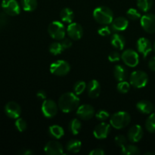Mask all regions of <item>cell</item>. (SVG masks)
Here are the masks:
<instances>
[{
	"instance_id": "1",
	"label": "cell",
	"mask_w": 155,
	"mask_h": 155,
	"mask_svg": "<svg viewBox=\"0 0 155 155\" xmlns=\"http://www.w3.org/2000/svg\"><path fill=\"white\" fill-rule=\"evenodd\" d=\"M80 98L74 92H65L59 98L58 107L64 113H71L80 106Z\"/></svg>"
},
{
	"instance_id": "2",
	"label": "cell",
	"mask_w": 155,
	"mask_h": 155,
	"mask_svg": "<svg viewBox=\"0 0 155 155\" xmlns=\"http://www.w3.org/2000/svg\"><path fill=\"white\" fill-rule=\"evenodd\" d=\"M94 19L101 25H108L114 20V13L107 6H99L93 12Z\"/></svg>"
},
{
	"instance_id": "3",
	"label": "cell",
	"mask_w": 155,
	"mask_h": 155,
	"mask_svg": "<svg viewBox=\"0 0 155 155\" xmlns=\"http://www.w3.org/2000/svg\"><path fill=\"white\" fill-rule=\"evenodd\" d=\"M131 116L126 111H118L114 114L110 119V124L111 127L117 130L125 128L130 124Z\"/></svg>"
},
{
	"instance_id": "4",
	"label": "cell",
	"mask_w": 155,
	"mask_h": 155,
	"mask_svg": "<svg viewBox=\"0 0 155 155\" xmlns=\"http://www.w3.org/2000/svg\"><path fill=\"white\" fill-rule=\"evenodd\" d=\"M48 33L53 39L62 40L65 38L66 29L63 23L58 21H54L48 25Z\"/></svg>"
},
{
	"instance_id": "5",
	"label": "cell",
	"mask_w": 155,
	"mask_h": 155,
	"mask_svg": "<svg viewBox=\"0 0 155 155\" xmlns=\"http://www.w3.org/2000/svg\"><path fill=\"white\" fill-rule=\"evenodd\" d=\"M130 83L136 89H142L146 86L148 83V76L142 71H136L130 77Z\"/></svg>"
},
{
	"instance_id": "6",
	"label": "cell",
	"mask_w": 155,
	"mask_h": 155,
	"mask_svg": "<svg viewBox=\"0 0 155 155\" xmlns=\"http://www.w3.org/2000/svg\"><path fill=\"white\" fill-rule=\"evenodd\" d=\"M50 72L58 77L66 76L71 71V65L68 61L64 60H58L50 65Z\"/></svg>"
},
{
	"instance_id": "7",
	"label": "cell",
	"mask_w": 155,
	"mask_h": 155,
	"mask_svg": "<svg viewBox=\"0 0 155 155\" xmlns=\"http://www.w3.org/2000/svg\"><path fill=\"white\" fill-rule=\"evenodd\" d=\"M121 59L127 66L135 68L139 63V55L135 50L128 48L121 54Z\"/></svg>"
},
{
	"instance_id": "8",
	"label": "cell",
	"mask_w": 155,
	"mask_h": 155,
	"mask_svg": "<svg viewBox=\"0 0 155 155\" xmlns=\"http://www.w3.org/2000/svg\"><path fill=\"white\" fill-rule=\"evenodd\" d=\"M58 104H56L53 100L45 99L42 104V113L46 118H52L56 116L58 111Z\"/></svg>"
},
{
	"instance_id": "9",
	"label": "cell",
	"mask_w": 155,
	"mask_h": 155,
	"mask_svg": "<svg viewBox=\"0 0 155 155\" xmlns=\"http://www.w3.org/2000/svg\"><path fill=\"white\" fill-rule=\"evenodd\" d=\"M2 8L8 16H16L21 12V6L17 0H3Z\"/></svg>"
},
{
	"instance_id": "10",
	"label": "cell",
	"mask_w": 155,
	"mask_h": 155,
	"mask_svg": "<svg viewBox=\"0 0 155 155\" xmlns=\"http://www.w3.org/2000/svg\"><path fill=\"white\" fill-rule=\"evenodd\" d=\"M141 26L145 32L148 33H155V15L146 14L141 18Z\"/></svg>"
},
{
	"instance_id": "11",
	"label": "cell",
	"mask_w": 155,
	"mask_h": 155,
	"mask_svg": "<svg viewBox=\"0 0 155 155\" xmlns=\"http://www.w3.org/2000/svg\"><path fill=\"white\" fill-rule=\"evenodd\" d=\"M95 109L90 104H82L77 109V115L80 119L83 120H89L95 115Z\"/></svg>"
},
{
	"instance_id": "12",
	"label": "cell",
	"mask_w": 155,
	"mask_h": 155,
	"mask_svg": "<svg viewBox=\"0 0 155 155\" xmlns=\"http://www.w3.org/2000/svg\"><path fill=\"white\" fill-rule=\"evenodd\" d=\"M44 151L48 155H62L64 154V148L61 144L58 141H50L45 144Z\"/></svg>"
},
{
	"instance_id": "13",
	"label": "cell",
	"mask_w": 155,
	"mask_h": 155,
	"mask_svg": "<svg viewBox=\"0 0 155 155\" xmlns=\"http://www.w3.org/2000/svg\"><path fill=\"white\" fill-rule=\"evenodd\" d=\"M67 33L73 40H80L83 37V29L80 24L72 22L67 28Z\"/></svg>"
},
{
	"instance_id": "14",
	"label": "cell",
	"mask_w": 155,
	"mask_h": 155,
	"mask_svg": "<svg viewBox=\"0 0 155 155\" xmlns=\"http://www.w3.org/2000/svg\"><path fill=\"white\" fill-rule=\"evenodd\" d=\"M5 113L12 119H18L21 114V107L15 101H9L5 106Z\"/></svg>"
},
{
	"instance_id": "15",
	"label": "cell",
	"mask_w": 155,
	"mask_h": 155,
	"mask_svg": "<svg viewBox=\"0 0 155 155\" xmlns=\"http://www.w3.org/2000/svg\"><path fill=\"white\" fill-rule=\"evenodd\" d=\"M137 49L140 54H142L144 58H146L152 51V44L147 38L141 37L138 39L136 43Z\"/></svg>"
},
{
	"instance_id": "16",
	"label": "cell",
	"mask_w": 155,
	"mask_h": 155,
	"mask_svg": "<svg viewBox=\"0 0 155 155\" xmlns=\"http://www.w3.org/2000/svg\"><path fill=\"white\" fill-rule=\"evenodd\" d=\"M110 131V125L105 122H101L95 127L93 136L97 139H104L107 137Z\"/></svg>"
},
{
	"instance_id": "17",
	"label": "cell",
	"mask_w": 155,
	"mask_h": 155,
	"mask_svg": "<svg viewBox=\"0 0 155 155\" xmlns=\"http://www.w3.org/2000/svg\"><path fill=\"white\" fill-rule=\"evenodd\" d=\"M144 135V131L140 125H134L129 130L127 133V138L129 141L133 143L139 142L142 139Z\"/></svg>"
},
{
	"instance_id": "18",
	"label": "cell",
	"mask_w": 155,
	"mask_h": 155,
	"mask_svg": "<svg viewBox=\"0 0 155 155\" xmlns=\"http://www.w3.org/2000/svg\"><path fill=\"white\" fill-rule=\"evenodd\" d=\"M88 95L91 98H96L101 93V85L96 80H92L89 82L86 86Z\"/></svg>"
},
{
	"instance_id": "19",
	"label": "cell",
	"mask_w": 155,
	"mask_h": 155,
	"mask_svg": "<svg viewBox=\"0 0 155 155\" xmlns=\"http://www.w3.org/2000/svg\"><path fill=\"white\" fill-rule=\"evenodd\" d=\"M110 24H111L112 30L114 31H124V30H127V28L128 27L129 21L124 17H117L113 20Z\"/></svg>"
},
{
	"instance_id": "20",
	"label": "cell",
	"mask_w": 155,
	"mask_h": 155,
	"mask_svg": "<svg viewBox=\"0 0 155 155\" xmlns=\"http://www.w3.org/2000/svg\"><path fill=\"white\" fill-rule=\"evenodd\" d=\"M136 108L143 114H150L152 113L154 107L152 103L148 100H142L136 104Z\"/></svg>"
},
{
	"instance_id": "21",
	"label": "cell",
	"mask_w": 155,
	"mask_h": 155,
	"mask_svg": "<svg viewBox=\"0 0 155 155\" xmlns=\"http://www.w3.org/2000/svg\"><path fill=\"white\" fill-rule=\"evenodd\" d=\"M110 43L118 50H123L126 45V39L120 33H114L110 38Z\"/></svg>"
},
{
	"instance_id": "22",
	"label": "cell",
	"mask_w": 155,
	"mask_h": 155,
	"mask_svg": "<svg viewBox=\"0 0 155 155\" xmlns=\"http://www.w3.org/2000/svg\"><path fill=\"white\" fill-rule=\"evenodd\" d=\"M114 75L118 82L126 80L127 77V69L123 65L117 64L114 68Z\"/></svg>"
},
{
	"instance_id": "23",
	"label": "cell",
	"mask_w": 155,
	"mask_h": 155,
	"mask_svg": "<svg viewBox=\"0 0 155 155\" xmlns=\"http://www.w3.org/2000/svg\"><path fill=\"white\" fill-rule=\"evenodd\" d=\"M60 18L62 22L71 24L74 19V13L70 8H64L61 11Z\"/></svg>"
},
{
	"instance_id": "24",
	"label": "cell",
	"mask_w": 155,
	"mask_h": 155,
	"mask_svg": "<svg viewBox=\"0 0 155 155\" xmlns=\"http://www.w3.org/2000/svg\"><path fill=\"white\" fill-rule=\"evenodd\" d=\"M82 148V143L78 139H71L67 143L66 149L68 152L77 154L80 152Z\"/></svg>"
},
{
	"instance_id": "25",
	"label": "cell",
	"mask_w": 155,
	"mask_h": 155,
	"mask_svg": "<svg viewBox=\"0 0 155 155\" xmlns=\"http://www.w3.org/2000/svg\"><path fill=\"white\" fill-rule=\"evenodd\" d=\"M48 134L54 139H59L64 135V130L58 125H52L48 128Z\"/></svg>"
},
{
	"instance_id": "26",
	"label": "cell",
	"mask_w": 155,
	"mask_h": 155,
	"mask_svg": "<svg viewBox=\"0 0 155 155\" xmlns=\"http://www.w3.org/2000/svg\"><path fill=\"white\" fill-rule=\"evenodd\" d=\"M121 154L124 155H137L140 154L139 148L131 144H127L121 147Z\"/></svg>"
},
{
	"instance_id": "27",
	"label": "cell",
	"mask_w": 155,
	"mask_h": 155,
	"mask_svg": "<svg viewBox=\"0 0 155 155\" xmlns=\"http://www.w3.org/2000/svg\"><path fill=\"white\" fill-rule=\"evenodd\" d=\"M68 127H69L70 132L74 136H77V134L80 133V130L82 129L81 122L77 118H74V119L70 121Z\"/></svg>"
},
{
	"instance_id": "28",
	"label": "cell",
	"mask_w": 155,
	"mask_h": 155,
	"mask_svg": "<svg viewBox=\"0 0 155 155\" xmlns=\"http://www.w3.org/2000/svg\"><path fill=\"white\" fill-rule=\"evenodd\" d=\"M21 7L25 12H33L37 8V0H21Z\"/></svg>"
},
{
	"instance_id": "29",
	"label": "cell",
	"mask_w": 155,
	"mask_h": 155,
	"mask_svg": "<svg viewBox=\"0 0 155 155\" xmlns=\"http://www.w3.org/2000/svg\"><path fill=\"white\" fill-rule=\"evenodd\" d=\"M48 50H49V52L52 55H58V54H61L62 51L64 50V48L61 42H54L49 45Z\"/></svg>"
},
{
	"instance_id": "30",
	"label": "cell",
	"mask_w": 155,
	"mask_h": 155,
	"mask_svg": "<svg viewBox=\"0 0 155 155\" xmlns=\"http://www.w3.org/2000/svg\"><path fill=\"white\" fill-rule=\"evenodd\" d=\"M153 0H137V6L139 10L148 12L152 8Z\"/></svg>"
},
{
	"instance_id": "31",
	"label": "cell",
	"mask_w": 155,
	"mask_h": 155,
	"mask_svg": "<svg viewBox=\"0 0 155 155\" xmlns=\"http://www.w3.org/2000/svg\"><path fill=\"white\" fill-rule=\"evenodd\" d=\"M145 128L149 133H155V112L151 114L145 122Z\"/></svg>"
},
{
	"instance_id": "32",
	"label": "cell",
	"mask_w": 155,
	"mask_h": 155,
	"mask_svg": "<svg viewBox=\"0 0 155 155\" xmlns=\"http://www.w3.org/2000/svg\"><path fill=\"white\" fill-rule=\"evenodd\" d=\"M87 85L84 81H78L74 84V92L77 95H80L86 90Z\"/></svg>"
},
{
	"instance_id": "33",
	"label": "cell",
	"mask_w": 155,
	"mask_h": 155,
	"mask_svg": "<svg viewBox=\"0 0 155 155\" xmlns=\"http://www.w3.org/2000/svg\"><path fill=\"white\" fill-rule=\"evenodd\" d=\"M127 18L132 21H137V20L141 19L142 15L141 13L136 8H130L127 12Z\"/></svg>"
},
{
	"instance_id": "34",
	"label": "cell",
	"mask_w": 155,
	"mask_h": 155,
	"mask_svg": "<svg viewBox=\"0 0 155 155\" xmlns=\"http://www.w3.org/2000/svg\"><path fill=\"white\" fill-rule=\"evenodd\" d=\"M117 89L118 92H120V93L122 94L127 93L130 89V84L128 83V82L126 81V80L120 81L119 82V83L117 84Z\"/></svg>"
},
{
	"instance_id": "35",
	"label": "cell",
	"mask_w": 155,
	"mask_h": 155,
	"mask_svg": "<svg viewBox=\"0 0 155 155\" xmlns=\"http://www.w3.org/2000/svg\"><path fill=\"white\" fill-rule=\"evenodd\" d=\"M15 127L18 130V131L21 132V133L24 132L27 130V122L24 119H22V118L18 117V119H16V121H15Z\"/></svg>"
},
{
	"instance_id": "36",
	"label": "cell",
	"mask_w": 155,
	"mask_h": 155,
	"mask_svg": "<svg viewBox=\"0 0 155 155\" xmlns=\"http://www.w3.org/2000/svg\"><path fill=\"white\" fill-rule=\"evenodd\" d=\"M111 27H109L107 25H104L103 27H99L98 30V33L101 36H108L111 34Z\"/></svg>"
},
{
	"instance_id": "37",
	"label": "cell",
	"mask_w": 155,
	"mask_h": 155,
	"mask_svg": "<svg viewBox=\"0 0 155 155\" xmlns=\"http://www.w3.org/2000/svg\"><path fill=\"white\" fill-rule=\"evenodd\" d=\"M109 113L105 110H100L95 114L97 119L100 121H104L109 118Z\"/></svg>"
},
{
	"instance_id": "38",
	"label": "cell",
	"mask_w": 155,
	"mask_h": 155,
	"mask_svg": "<svg viewBox=\"0 0 155 155\" xmlns=\"http://www.w3.org/2000/svg\"><path fill=\"white\" fill-rule=\"evenodd\" d=\"M115 142H116L117 145L123 147L127 144V139L124 135H118L115 137Z\"/></svg>"
},
{
	"instance_id": "39",
	"label": "cell",
	"mask_w": 155,
	"mask_h": 155,
	"mask_svg": "<svg viewBox=\"0 0 155 155\" xmlns=\"http://www.w3.org/2000/svg\"><path fill=\"white\" fill-rule=\"evenodd\" d=\"M8 23V15L5 12H1L0 13V29H2L5 27H6Z\"/></svg>"
},
{
	"instance_id": "40",
	"label": "cell",
	"mask_w": 155,
	"mask_h": 155,
	"mask_svg": "<svg viewBox=\"0 0 155 155\" xmlns=\"http://www.w3.org/2000/svg\"><path fill=\"white\" fill-rule=\"evenodd\" d=\"M121 58V55L119 52L117 51H112L111 53H110V54L108 55V60L110 62H116L119 61Z\"/></svg>"
},
{
	"instance_id": "41",
	"label": "cell",
	"mask_w": 155,
	"mask_h": 155,
	"mask_svg": "<svg viewBox=\"0 0 155 155\" xmlns=\"http://www.w3.org/2000/svg\"><path fill=\"white\" fill-rule=\"evenodd\" d=\"M62 45H63L64 48V49H68V48H70L73 45V42L71 41V39H68V38H64V39H62L61 42Z\"/></svg>"
},
{
	"instance_id": "42",
	"label": "cell",
	"mask_w": 155,
	"mask_h": 155,
	"mask_svg": "<svg viewBox=\"0 0 155 155\" xmlns=\"http://www.w3.org/2000/svg\"><path fill=\"white\" fill-rule=\"evenodd\" d=\"M105 152L104 151V150H102L101 148H96V149H93L92 151H91L89 152V155H104Z\"/></svg>"
},
{
	"instance_id": "43",
	"label": "cell",
	"mask_w": 155,
	"mask_h": 155,
	"mask_svg": "<svg viewBox=\"0 0 155 155\" xmlns=\"http://www.w3.org/2000/svg\"><path fill=\"white\" fill-rule=\"evenodd\" d=\"M36 97L38 98V99L44 101V100L46 99V92L44 90H39V92H37V94H36Z\"/></svg>"
},
{
	"instance_id": "44",
	"label": "cell",
	"mask_w": 155,
	"mask_h": 155,
	"mask_svg": "<svg viewBox=\"0 0 155 155\" xmlns=\"http://www.w3.org/2000/svg\"><path fill=\"white\" fill-rule=\"evenodd\" d=\"M148 68L152 71H155V57H153L152 58L150 59L148 62Z\"/></svg>"
},
{
	"instance_id": "45",
	"label": "cell",
	"mask_w": 155,
	"mask_h": 155,
	"mask_svg": "<svg viewBox=\"0 0 155 155\" xmlns=\"http://www.w3.org/2000/svg\"><path fill=\"white\" fill-rule=\"evenodd\" d=\"M18 154L21 155H32L33 154V151L30 149H22L18 152Z\"/></svg>"
},
{
	"instance_id": "46",
	"label": "cell",
	"mask_w": 155,
	"mask_h": 155,
	"mask_svg": "<svg viewBox=\"0 0 155 155\" xmlns=\"http://www.w3.org/2000/svg\"><path fill=\"white\" fill-rule=\"evenodd\" d=\"M145 155H155L154 153H152V152H148L145 154Z\"/></svg>"
},
{
	"instance_id": "47",
	"label": "cell",
	"mask_w": 155,
	"mask_h": 155,
	"mask_svg": "<svg viewBox=\"0 0 155 155\" xmlns=\"http://www.w3.org/2000/svg\"><path fill=\"white\" fill-rule=\"evenodd\" d=\"M153 48H154V51H155V42H154V46H153Z\"/></svg>"
},
{
	"instance_id": "48",
	"label": "cell",
	"mask_w": 155,
	"mask_h": 155,
	"mask_svg": "<svg viewBox=\"0 0 155 155\" xmlns=\"http://www.w3.org/2000/svg\"><path fill=\"white\" fill-rule=\"evenodd\" d=\"M154 110H155V107H154Z\"/></svg>"
}]
</instances>
